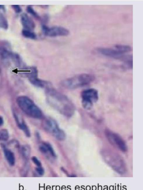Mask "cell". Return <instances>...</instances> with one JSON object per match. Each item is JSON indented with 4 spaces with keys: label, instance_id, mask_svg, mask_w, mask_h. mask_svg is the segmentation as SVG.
<instances>
[{
    "label": "cell",
    "instance_id": "ac0fdd59",
    "mask_svg": "<svg viewBox=\"0 0 143 190\" xmlns=\"http://www.w3.org/2000/svg\"><path fill=\"white\" fill-rule=\"evenodd\" d=\"M0 25L3 28H6L8 27L7 21L2 15H0Z\"/></svg>",
    "mask_w": 143,
    "mask_h": 190
},
{
    "label": "cell",
    "instance_id": "52a82bcc",
    "mask_svg": "<svg viewBox=\"0 0 143 190\" xmlns=\"http://www.w3.org/2000/svg\"><path fill=\"white\" fill-rule=\"evenodd\" d=\"M105 133L107 139L112 145L123 152L127 151V147L125 142L118 134L108 130L105 131Z\"/></svg>",
    "mask_w": 143,
    "mask_h": 190
},
{
    "label": "cell",
    "instance_id": "7c38bea8",
    "mask_svg": "<svg viewBox=\"0 0 143 190\" xmlns=\"http://www.w3.org/2000/svg\"><path fill=\"white\" fill-rule=\"evenodd\" d=\"M15 118L19 128L23 131L27 137H30V131L23 119L17 115H15Z\"/></svg>",
    "mask_w": 143,
    "mask_h": 190
},
{
    "label": "cell",
    "instance_id": "5b68a950",
    "mask_svg": "<svg viewBox=\"0 0 143 190\" xmlns=\"http://www.w3.org/2000/svg\"><path fill=\"white\" fill-rule=\"evenodd\" d=\"M43 126L46 131L57 140L62 141L65 139V132L59 128L57 123L54 119L50 118H46L44 121Z\"/></svg>",
    "mask_w": 143,
    "mask_h": 190
},
{
    "label": "cell",
    "instance_id": "277c9868",
    "mask_svg": "<svg viewBox=\"0 0 143 190\" xmlns=\"http://www.w3.org/2000/svg\"><path fill=\"white\" fill-rule=\"evenodd\" d=\"M104 161L113 170L120 174H123L126 171L124 162L121 157L114 152L105 151L102 152Z\"/></svg>",
    "mask_w": 143,
    "mask_h": 190
},
{
    "label": "cell",
    "instance_id": "6da1fadb",
    "mask_svg": "<svg viewBox=\"0 0 143 190\" xmlns=\"http://www.w3.org/2000/svg\"><path fill=\"white\" fill-rule=\"evenodd\" d=\"M46 99L52 107L66 116L73 115L75 106L71 101L66 96L53 89L47 88Z\"/></svg>",
    "mask_w": 143,
    "mask_h": 190
},
{
    "label": "cell",
    "instance_id": "7402d4cb",
    "mask_svg": "<svg viewBox=\"0 0 143 190\" xmlns=\"http://www.w3.org/2000/svg\"><path fill=\"white\" fill-rule=\"evenodd\" d=\"M3 118L0 116V126H2L3 124Z\"/></svg>",
    "mask_w": 143,
    "mask_h": 190
},
{
    "label": "cell",
    "instance_id": "cb8c5ba5",
    "mask_svg": "<svg viewBox=\"0 0 143 190\" xmlns=\"http://www.w3.org/2000/svg\"><path fill=\"white\" fill-rule=\"evenodd\" d=\"M2 7V6L1 5H0V8Z\"/></svg>",
    "mask_w": 143,
    "mask_h": 190
},
{
    "label": "cell",
    "instance_id": "3957f363",
    "mask_svg": "<svg viewBox=\"0 0 143 190\" xmlns=\"http://www.w3.org/2000/svg\"><path fill=\"white\" fill-rule=\"evenodd\" d=\"M93 76L88 74H82L66 79L61 83L64 87L69 89L77 88L92 82L94 80Z\"/></svg>",
    "mask_w": 143,
    "mask_h": 190
},
{
    "label": "cell",
    "instance_id": "e0dca14e",
    "mask_svg": "<svg viewBox=\"0 0 143 190\" xmlns=\"http://www.w3.org/2000/svg\"><path fill=\"white\" fill-rule=\"evenodd\" d=\"M26 9L28 12L33 17L37 19L39 18V16L38 13L31 7L30 6L27 7Z\"/></svg>",
    "mask_w": 143,
    "mask_h": 190
},
{
    "label": "cell",
    "instance_id": "4fadbf2b",
    "mask_svg": "<svg viewBox=\"0 0 143 190\" xmlns=\"http://www.w3.org/2000/svg\"><path fill=\"white\" fill-rule=\"evenodd\" d=\"M114 48L124 54L130 52L132 50V48L131 46L125 45L116 44L114 46Z\"/></svg>",
    "mask_w": 143,
    "mask_h": 190
},
{
    "label": "cell",
    "instance_id": "8992f818",
    "mask_svg": "<svg viewBox=\"0 0 143 190\" xmlns=\"http://www.w3.org/2000/svg\"><path fill=\"white\" fill-rule=\"evenodd\" d=\"M82 103L83 107L89 109L99 98L97 91L94 88H89L83 91L81 94Z\"/></svg>",
    "mask_w": 143,
    "mask_h": 190
},
{
    "label": "cell",
    "instance_id": "8fae6325",
    "mask_svg": "<svg viewBox=\"0 0 143 190\" xmlns=\"http://www.w3.org/2000/svg\"><path fill=\"white\" fill-rule=\"evenodd\" d=\"M5 157L9 164L13 166L15 163V159L14 153L10 150L3 146Z\"/></svg>",
    "mask_w": 143,
    "mask_h": 190
},
{
    "label": "cell",
    "instance_id": "ffe728a7",
    "mask_svg": "<svg viewBox=\"0 0 143 190\" xmlns=\"http://www.w3.org/2000/svg\"><path fill=\"white\" fill-rule=\"evenodd\" d=\"M35 170L37 173L40 175H43L44 173V169L40 166H37L35 169Z\"/></svg>",
    "mask_w": 143,
    "mask_h": 190
},
{
    "label": "cell",
    "instance_id": "ba28073f",
    "mask_svg": "<svg viewBox=\"0 0 143 190\" xmlns=\"http://www.w3.org/2000/svg\"><path fill=\"white\" fill-rule=\"evenodd\" d=\"M42 30L44 35L50 37L66 36L69 33L68 29L60 26L49 27L43 25L42 26Z\"/></svg>",
    "mask_w": 143,
    "mask_h": 190
},
{
    "label": "cell",
    "instance_id": "30bf717a",
    "mask_svg": "<svg viewBox=\"0 0 143 190\" xmlns=\"http://www.w3.org/2000/svg\"><path fill=\"white\" fill-rule=\"evenodd\" d=\"M21 21L25 29L31 31L35 27L33 21L26 14H23L21 16Z\"/></svg>",
    "mask_w": 143,
    "mask_h": 190
},
{
    "label": "cell",
    "instance_id": "5bb4252c",
    "mask_svg": "<svg viewBox=\"0 0 143 190\" xmlns=\"http://www.w3.org/2000/svg\"><path fill=\"white\" fill-rule=\"evenodd\" d=\"M21 153L23 157L26 159H28L30 154V148L28 145L22 146L21 149Z\"/></svg>",
    "mask_w": 143,
    "mask_h": 190
},
{
    "label": "cell",
    "instance_id": "2e32d148",
    "mask_svg": "<svg viewBox=\"0 0 143 190\" xmlns=\"http://www.w3.org/2000/svg\"><path fill=\"white\" fill-rule=\"evenodd\" d=\"M9 137L8 132L7 130L3 129L0 130V140L6 141Z\"/></svg>",
    "mask_w": 143,
    "mask_h": 190
},
{
    "label": "cell",
    "instance_id": "7a4b0ae2",
    "mask_svg": "<svg viewBox=\"0 0 143 190\" xmlns=\"http://www.w3.org/2000/svg\"><path fill=\"white\" fill-rule=\"evenodd\" d=\"M17 104L21 110L26 114L32 118L40 119L42 116L40 109L28 97L21 96L17 100Z\"/></svg>",
    "mask_w": 143,
    "mask_h": 190
},
{
    "label": "cell",
    "instance_id": "9c48e42d",
    "mask_svg": "<svg viewBox=\"0 0 143 190\" xmlns=\"http://www.w3.org/2000/svg\"><path fill=\"white\" fill-rule=\"evenodd\" d=\"M97 50L99 53L104 55L116 59H121L123 60L126 56L114 48H99L97 49Z\"/></svg>",
    "mask_w": 143,
    "mask_h": 190
},
{
    "label": "cell",
    "instance_id": "603a6c76",
    "mask_svg": "<svg viewBox=\"0 0 143 190\" xmlns=\"http://www.w3.org/2000/svg\"><path fill=\"white\" fill-rule=\"evenodd\" d=\"M69 177H76V175H70Z\"/></svg>",
    "mask_w": 143,
    "mask_h": 190
},
{
    "label": "cell",
    "instance_id": "9a60e30c",
    "mask_svg": "<svg viewBox=\"0 0 143 190\" xmlns=\"http://www.w3.org/2000/svg\"><path fill=\"white\" fill-rule=\"evenodd\" d=\"M22 33L23 35L27 38L35 39L37 37L36 34L30 30L24 29L22 30Z\"/></svg>",
    "mask_w": 143,
    "mask_h": 190
},
{
    "label": "cell",
    "instance_id": "44dd1931",
    "mask_svg": "<svg viewBox=\"0 0 143 190\" xmlns=\"http://www.w3.org/2000/svg\"><path fill=\"white\" fill-rule=\"evenodd\" d=\"M12 6L14 10L16 12L19 13L21 12V9L19 6L18 5H13Z\"/></svg>",
    "mask_w": 143,
    "mask_h": 190
},
{
    "label": "cell",
    "instance_id": "d6986e66",
    "mask_svg": "<svg viewBox=\"0 0 143 190\" xmlns=\"http://www.w3.org/2000/svg\"><path fill=\"white\" fill-rule=\"evenodd\" d=\"M31 159L33 162L37 166H41V162L36 157L33 156Z\"/></svg>",
    "mask_w": 143,
    "mask_h": 190
}]
</instances>
